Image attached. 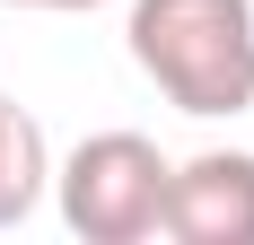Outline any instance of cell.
Wrapping results in <instances>:
<instances>
[{
  "mask_svg": "<svg viewBox=\"0 0 254 245\" xmlns=\"http://www.w3.org/2000/svg\"><path fill=\"white\" fill-rule=\"evenodd\" d=\"M131 61L176 114H246L254 105V0H131Z\"/></svg>",
  "mask_w": 254,
  "mask_h": 245,
  "instance_id": "1",
  "label": "cell"
},
{
  "mask_svg": "<svg viewBox=\"0 0 254 245\" xmlns=\"http://www.w3.org/2000/svg\"><path fill=\"white\" fill-rule=\"evenodd\" d=\"M62 228L88 245H140L167 228V158L140 131H88V140L53 167Z\"/></svg>",
  "mask_w": 254,
  "mask_h": 245,
  "instance_id": "2",
  "label": "cell"
},
{
  "mask_svg": "<svg viewBox=\"0 0 254 245\" xmlns=\"http://www.w3.org/2000/svg\"><path fill=\"white\" fill-rule=\"evenodd\" d=\"M167 237L176 245H254V158L202 149L167 167Z\"/></svg>",
  "mask_w": 254,
  "mask_h": 245,
  "instance_id": "3",
  "label": "cell"
},
{
  "mask_svg": "<svg viewBox=\"0 0 254 245\" xmlns=\"http://www.w3.org/2000/svg\"><path fill=\"white\" fill-rule=\"evenodd\" d=\"M53 184V149H44V122L26 114L18 97H0V228H18Z\"/></svg>",
  "mask_w": 254,
  "mask_h": 245,
  "instance_id": "4",
  "label": "cell"
},
{
  "mask_svg": "<svg viewBox=\"0 0 254 245\" xmlns=\"http://www.w3.org/2000/svg\"><path fill=\"white\" fill-rule=\"evenodd\" d=\"M9 9H105V0H9Z\"/></svg>",
  "mask_w": 254,
  "mask_h": 245,
  "instance_id": "5",
  "label": "cell"
}]
</instances>
